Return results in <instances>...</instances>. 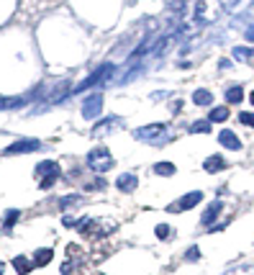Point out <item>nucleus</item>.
Returning a JSON list of instances; mask_svg holds the SVG:
<instances>
[{
	"label": "nucleus",
	"instance_id": "obj_1",
	"mask_svg": "<svg viewBox=\"0 0 254 275\" xmlns=\"http://www.w3.org/2000/svg\"><path fill=\"white\" fill-rule=\"evenodd\" d=\"M167 126L164 124H149V126H141L133 131V139H139V142H149V144H164L167 142Z\"/></svg>",
	"mask_w": 254,
	"mask_h": 275
},
{
	"label": "nucleus",
	"instance_id": "obj_2",
	"mask_svg": "<svg viewBox=\"0 0 254 275\" xmlns=\"http://www.w3.org/2000/svg\"><path fill=\"white\" fill-rule=\"evenodd\" d=\"M87 167H90L93 173H108L111 167H113L111 149L98 147V149H93V152H87Z\"/></svg>",
	"mask_w": 254,
	"mask_h": 275
},
{
	"label": "nucleus",
	"instance_id": "obj_3",
	"mask_svg": "<svg viewBox=\"0 0 254 275\" xmlns=\"http://www.w3.org/2000/svg\"><path fill=\"white\" fill-rule=\"evenodd\" d=\"M36 175L41 178V190H47V188H52L54 183H57V178H59V165L54 162V160H47V162H39L36 165Z\"/></svg>",
	"mask_w": 254,
	"mask_h": 275
},
{
	"label": "nucleus",
	"instance_id": "obj_4",
	"mask_svg": "<svg viewBox=\"0 0 254 275\" xmlns=\"http://www.w3.org/2000/svg\"><path fill=\"white\" fill-rule=\"evenodd\" d=\"M113 70H116V65H111V62H108V65H100V67H98V70L90 75V78H85V80H82L77 88L72 90V95H77V93H85V90H90V88H93V85H98L103 78H108V75H113Z\"/></svg>",
	"mask_w": 254,
	"mask_h": 275
},
{
	"label": "nucleus",
	"instance_id": "obj_5",
	"mask_svg": "<svg viewBox=\"0 0 254 275\" xmlns=\"http://www.w3.org/2000/svg\"><path fill=\"white\" fill-rule=\"evenodd\" d=\"M121 126H124V118H121V116H108V118H103L100 124H95L93 136H106V134H113L116 129H121Z\"/></svg>",
	"mask_w": 254,
	"mask_h": 275
},
{
	"label": "nucleus",
	"instance_id": "obj_6",
	"mask_svg": "<svg viewBox=\"0 0 254 275\" xmlns=\"http://www.w3.org/2000/svg\"><path fill=\"white\" fill-rule=\"evenodd\" d=\"M200 201H203V193H200V190H192V193H185L177 203H172L170 211H172V213H180V211H188V208H192V206H198Z\"/></svg>",
	"mask_w": 254,
	"mask_h": 275
},
{
	"label": "nucleus",
	"instance_id": "obj_7",
	"mask_svg": "<svg viewBox=\"0 0 254 275\" xmlns=\"http://www.w3.org/2000/svg\"><path fill=\"white\" fill-rule=\"evenodd\" d=\"M100 111H103V95H100V93L90 95V98L82 103V116H85V118H98Z\"/></svg>",
	"mask_w": 254,
	"mask_h": 275
},
{
	"label": "nucleus",
	"instance_id": "obj_8",
	"mask_svg": "<svg viewBox=\"0 0 254 275\" xmlns=\"http://www.w3.org/2000/svg\"><path fill=\"white\" fill-rule=\"evenodd\" d=\"M39 147H41L39 139H21V142H16V144H10V147L5 149V155H26V152H36Z\"/></svg>",
	"mask_w": 254,
	"mask_h": 275
},
{
	"label": "nucleus",
	"instance_id": "obj_9",
	"mask_svg": "<svg viewBox=\"0 0 254 275\" xmlns=\"http://www.w3.org/2000/svg\"><path fill=\"white\" fill-rule=\"evenodd\" d=\"M136 185H139V178L133 173H124V175H118V180H116V188L121 193H133Z\"/></svg>",
	"mask_w": 254,
	"mask_h": 275
},
{
	"label": "nucleus",
	"instance_id": "obj_10",
	"mask_svg": "<svg viewBox=\"0 0 254 275\" xmlns=\"http://www.w3.org/2000/svg\"><path fill=\"white\" fill-rule=\"evenodd\" d=\"M221 211H223V201H213L211 206L205 208V213H203V216H200V224H203V226L213 224V221L218 219V213H221Z\"/></svg>",
	"mask_w": 254,
	"mask_h": 275
},
{
	"label": "nucleus",
	"instance_id": "obj_11",
	"mask_svg": "<svg viewBox=\"0 0 254 275\" xmlns=\"http://www.w3.org/2000/svg\"><path fill=\"white\" fill-rule=\"evenodd\" d=\"M218 142L226 147V149H231V152L242 149V142H239V136H236L234 131H221V134H218Z\"/></svg>",
	"mask_w": 254,
	"mask_h": 275
},
{
	"label": "nucleus",
	"instance_id": "obj_12",
	"mask_svg": "<svg viewBox=\"0 0 254 275\" xmlns=\"http://www.w3.org/2000/svg\"><path fill=\"white\" fill-rule=\"evenodd\" d=\"M203 167H205V173H221L223 167H226V160H223L221 155H213V157H208L203 162Z\"/></svg>",
	"mask_w": 254,
	"mask_h": 275
},
{
	"label": "nucleus",
	"instance_id": "obj_13",
	"mask_svg": "<svg viewBox=\"0 0 254 275\" xmlns=\"http://www.w3.org/2000/svg\"><path fill=\"white\" fill-rule=\"evenodd\" d=\"M234 59L239 62H247L254 67V49H247V47H234Z\"/></svg>",
	"mask_w": 254,
	"mask_h": 275
},
{
	"label": "nucleus",
	"instance_id": "obj_14",
	"mask_svg": "<svg viewBox=\"0 0 254 275\" xmlns=\"http://www.w3.org/2000/svg\"><path fill=\"white\" fill-rule=\"evenodd\" d=\"M13 268L18 270V275H28L31 268H34V263H31V260H26L23 255H18V257H13Z\"/></svg>",
	"mask_w": 254,
	"mask_h": 275
},
{
	"label": "nucleus",
	"instance_id": "obj_15",
	"mask_svg": "<svg viewBox=\"0 0 254 275\" xmlns=\"http://www.w3.org/2000/svg\"><path fill=\"white\" fill-rule=\"evenodd\" d=\"M192 103L195 105H211L213 103V93L211 90H195V93H192Z\"/></svg>",
	"mask_w": 254,
	"mask_h": 275
},
{
	"label": "nucleus",
	"instance_id": "obj_16",
	"mask_svg": "<svg viewBox=\"0 0 254 275\" xmlns=\"http://www.w3.org/2000/svg\"><path fill=\"white\" fill-rule=\"evenodd\" d=\"M52 257H54V252H52L49 247H47V250L41 247V250H36V255H34V265H39V268H41V265H49Z\"/></svg>",
	"mask_w": 254,
	"mask_h": 275
},
{
	"label": "nucleus",
	"instance_id": "obj_17",
	"mask_svg": "<svg viewBox=\"0 0 254 275\" xmlns=\"http://www.w3.org/2000/svg\"><path fill=\"white\" fill-rule=\"evenodd\" d=\"M211 121H208V118H203V121H192V124H190V134H208V131H211Z\"/></svg>",
	"mask_w": 254,
	"mask_h": 275
},
{
	"label": "nucleus",
	"instance_id": "obj_18",
	"mask_svg": "<svg viewBox=\"0 0 254 275\" xmlns=\"http://www.w3.org/2000/svg\"><path fill=\"white\" fill-rule=\"evenodd\" d=\"M226 100L229 103H242L244 100V93H242V88H239V85H231V88H226Z\"/></svg>",
	"mask_w": 254,
	"mask_h": 275
},
{
	"label": "nucleus",
	"instance_id": "obj_19",
	"mask_svg": "<svg viewBox=\"0 0 254 275\" xmlns=\"http://www.w3.org/2000/svg\"><path fill=\"white\" fill-rule=\"evenodd\" d=\"M152 170H154L157 175H162V178H167V175H175V165H172V162H157Z\"/></svg>",
	"mask_w": 254,
	"mask_h": 275
},
{
	"label": "nucleus",
	"instance_id": "obj_20",
	"mask_svg": "<svg viewBox=\"0 0 254 275\" xmlns=\"http://www.w3.org/2000/svg\"><path fill=\"white\" fill-rule=\"evenodd\" d=\"M226 118H229L226 105H218V108H213L211 113H208V121H211V124H213V121H226Z\"/></svg>",
	"mask_w": 254,
	"mask_h": 275
},
{
	"label": "nucleus",
	"instance_id": "obj_21",
	"mask_svg": "<svg viewBox=\"0 0 254 275\" xmlns=\"http://www.w3.org/2000/svg\"><path fill=\"white\" fill-rule=\"evenodd\" d=\"M154 234H157L159 239H172V237H175V229L167 226V224H157V226H154Z\"/></svg>",
	"mask_w": 254,
	"mask_h": 275
},
{
	"label": "nucleus",
	"instance_id": "obj_22",
	"mask_svg": "<svg viewBox=\"0 0 254 275\" xmlns=\"http://www.w3.org/2000/svg\"><path fill=\"white\" fill-rule=\"evenodd\" d=\"M223 275H254V268L252 265H236V268L226 270Z\"/></svg>",
	"mask_w": 254,
	"mask_h": 275
},
{
	"label": "nucleus",
	"instance_id": "obj_23",
	"mask_svg": "<svg viewBox=\"0 0 254 275\" xmlns=\"http://www.w3.org/2000/svg\"><path fill=\"white\" fill-rule=\"evenodd\" d=\"M18 216H21V211H16V208H10V211H5V232L18 221Z\"/></svg>",
	"mask_w": 254,
	"mask_h": 275
},
{
	"label": "nucleus",
	"instance_id": "obj_24",
	"mask_svg": "<svg viewBox=\"0 0 254 275\" xmlns=\"http://www.w3.org/2000/svg\"><path fill=\"white\" fill-rule=\"evenodd\" d=\"M185 260H188V263H198V260H200V250L198 247H188Z\"/></svg>",
	"mask_w": 254,
	"mask_h": 275
},
{
	"label": "nucleus",
	"instance_id": "obj_25",
	"mask_svg": "<svg viewBox=\"0 0 254 275\" xmlns=\"http://www.w3.org/2000/svg\"><path fill=\"white\" fill-rule=\"evenodd\" d=\"M239 121H242V124H247V126H254V111L249 113V111H242L239 113Z\"/></svg>",
	"mask_w": 254,
	"mask_h": 275
},
{
	"label": "nucleus",
	"instance_id": "obj_26",
	"mask_svg": "<svg viewBox=\"0 0 254 275\" xmlns=\"http://www.w3.org/2000/svg\"><path fill=\"white\" fill-rule=\"evenodd\" d=\"M77 201H80V195H67V198L59 201V206H69V203H77Z\"/></svg>",
	"mask_w": 254,
	"mask_h": 275
},
{
	"label": "nucleus",
	"instance_id": "obj_27",
	"mask_svg": "<svg viewBox=\"0 0 254 275\" xmlns=\"http://www.w3.org/2000/svg\"><path fill=\"white\" fill-rule=\"evenodd\" d=\"M62 224H64V226H74V224H80V221H74L72 216H62Z\"/></svg>",
	"mask_w": 254,
	"mask_h": 275
},
{
	"label": "nucleus",
	"instance_id": "obj_28",
	"mask_svg": "<svg viewBox=\"0 0 254 275\" xmlns=\"http://www.w3.org/2000/svg\"><path fill=\"white\" fill-rule=\"evenodd\" d=\"M244 36H247V41H254V26H249V28H247Z\"/></svg>",
	"mask_w": 254,
	"mask_h": 275
},
{
	"label": "nucleus",
	"instance_id": "obj_29",
	"mask_svg": "<svg viewBox=\"0 0 254 275\" xmlns=\"http://www.w3.org/2000/svg\"><path fill=\"white\" fill-rule=\"evenodd\" d=\"M180 108H183V100H175V103H172V113H177Z\"/></svg>",
	"mask_w": 254,
	"mask_h": 275
},
{
	"label": "nucleus",
	"instance_id": "obj_30",
	"mask_svg": "<svg viewBox=\"0 0 254 275\" xmlns=\"http://www.w3.org/2000/svg\"><path fill=\"white\" fill-rule=\"evenodd\" d=\"M218 67H221V70H229V67H231V62H229V59H221Z\"/></svg>",
	"mask_w": 254,
	"mask_h": 275
},
{
	"label": "nucleus",
	"instance_id": "obj_31",
	"mask_svg": "<svg viewBox=\"0 0 254 275\" xmlns=\"http://www.w3.org/2000/svg\"><path fill=\"white\" fill-rule=\"evenodd\" d=\"M236 3H239V0H226V8H234Z\"/></svg>",
	"mask_w": 254,
	"mask_h": 275
},
{
	"label": "nucleus",
	"instance_id": "obj_32",
	"mask_svg": "<svg viewBox=\"0 0 254 275\" xmlns=\"http://www.w3.org/2000/svg\"><path fill=\"white\" fill-rule=\"evenodd\" d=\"M0 273H5V263H0Z\"/></svg>",
	"mask_w": 254,
	"mask_h": 275
},
{
	"label": "nucleus",
	"instance_id": "obj_33",
	"mask_svg": "<svg viewBox=\"0 0 254 275\" xmlns=\"http://www.w3.org/2000/svg\"><path fill=\"white\" fill-rule=\"evenodd\" d=\"M249 100H252V105H254V90H252V95H249Z\"/></svg>",
	"mask_w": 254,
	"mask_h": 275
},
{
	"label": "nucleus",
	"instance_id": "obj_34",
	"mask_svg": "<svg viewBox=\"0 0 254 275\" xmlns=\"http://www.w3.org/2000/svg\"><path fill=\"white\" fill-rule=\"evenodd\" d=\"M252 8H254V3H252Z\"/></svg>",
	"mask_w": 254,
	"mask_h": 275
}]
</instances>
